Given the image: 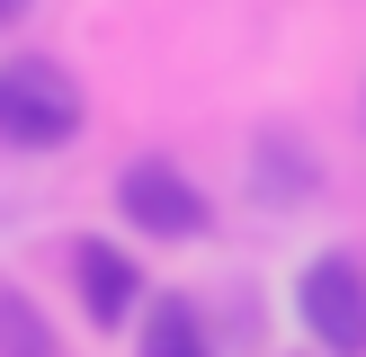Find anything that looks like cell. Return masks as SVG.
<instances>
[{"label":"cell","instance_id":"6","mask_svg":"<svg viewBox=\"0 0 366 357\" xmlns=\"http://www.w3.org/2000/svg\"><path fill=\"white\" fill-rule=\"evenodd\" d=\"M134 357H214V339H206V313H197L188 295H161L152 313H143V339H134Z\"/></svg>","mask_w":366,"mask_h":357},{"label":"cell","instance_id":"1","mask_svg":"<svg viewBox=\"0 0 366 357\" xmlns=\"http://www.w3.org/2000/svg\"><path fill=\"white\" fill-rule=\"evenodd\" d=\"M89 125V89L54 54H0V143L9 152H63Z\"/></svg>","mask_w":366,"mask_h":357},{"label":"cell","instance_id":"5","mask_svg":"<svg viewBox=\"0 0 366 357\" xmlns=\"http://www.w3.org/2000/svg\"><path fill=\"white\" fill-rule=\"evenodd\" d=\"M250 178H259V206H304V196L322 188V161L304 134H286V125H268L259 143H250Z\"/></svg>","mask_w":366,"mask_h":357},{"label":"cell","instance_id":"4","mask_svg":"<svg viewBox=\"0 0 366 357\" xmlns=\"http://www.w3.org/2000/svg\"><path fill=\"white\" fill-rule=\"evenodd\" d=\"M71 286H81V303H89L99 331H117V321L143 313V268H134V250H117V241H71Z\"/></svg>","mask_w":366,"mask_h":357},{"label":"cell","instance_id":"2","mask_svg":"<svg viewBox=\"0 0 366 357\" xmlns=\"http://www.w3.org/2000/svg\"><path fill=\"white\" fill-rule=\"evenodd\" d=\"M117 214L143 241H206L214 232V196L197 188L179 161H161V152H143V161L117 170Z\"/></svg>","mask_w":366,"mask_h":357},{"label":"cell","instance_id":"8","mask_svg":"<svg viewBox=\"0 0 366 357\" xmlns=\"http://www.w3.org/2000/svg\"><path fill=\"white\" fill-rule=\"evenodd\" d=\"M36 9V0H0V27H18V18H27Z\"/></svg>","mask_w":366,"mask_h":357},{"label":"cell","instance_id":"3","mask_svg":"<svg viewBox=\"0 0 366 357\" xmlns=\"http://www.w3.org/2000/svg\"><path fill=\"white\" fill-rule=\"evenodd\" d=\"M295 313H304V331H313L322 357H366V259H357V250H322V259H304Z\"/></svg>","mask_w":366,"mask_h":357},{"label":"cell","instance_id":"7","mask_svg":"<svg viewBox=\"0 0 366 357\" xmlns=\"http://www.w3.org/2000/svg\"><path fill=\"white\" fill-rule=\"evenodd\" d=\"M0 357H54V331L27 295H0Z\"/></svg>","mask_w":366,"mask_h":357}]
</instances>
